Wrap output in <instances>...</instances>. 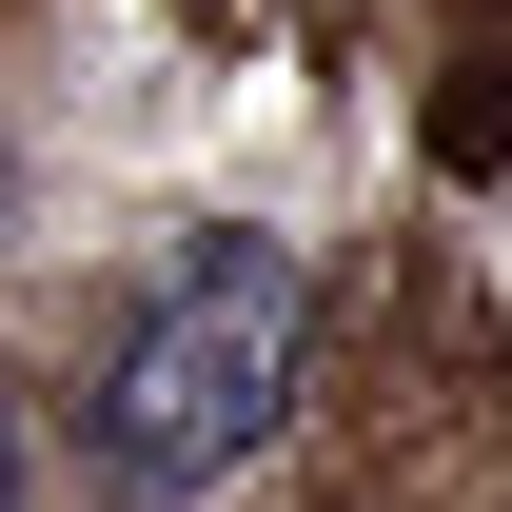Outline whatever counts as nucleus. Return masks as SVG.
<instances>
[{"instance_id": "f257e3e1", "label": "nucleus", "mask_w": 512, "mask_h": 512, "mask_svg": "<svg viewBox=\"0 0 512 512\" xmlns=\"http://www.w3.org/2000/svg\"><path fill=\"white\" fill-rule=\"evenodd\" d=\"M296 335H316V276H296V237H197L158 296H138V335L99 355V394H79V453H99V493L178 512L217 493L276 414H296Z\"/></svg>"}, {"instance_id": "f03ea898", "label": "nucleus", "mask_w": 512, "mask_h": 512, "mask_svg": "<svg viewBox=\"0 0 512 512\" xmlns=\"http://www.w3.org/2000/svg\"><path fill=\"white\" fill-rule=\"evenodd\" d=\"M0 512H20V434H0Z\"/></svg>"}]
</instances>
